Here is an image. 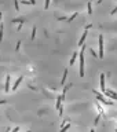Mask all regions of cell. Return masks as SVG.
Listing matches in <instances>:
<instances>
[{
    "instance_id": "cell-1",
    "label": "cell",
    "mask_w": 117,
    "mask_h": 132,
    "mask_svg": "<svg viewBox=\"0 0 117 132\" xmlns=\"http://www.w3.org/2000/svg\"><path fill=\"white\" fill-rule=\"evenodd\" d=\"M95 94V96H96V99L99 100L100 103H103V104H107V106H110V104H113V102L111 100H107V99H105V96L102 95L100 92H98V91H94Z\"/></svg>"
},
{
    "instance_id": "cell-2",
    "label": "cell",
    "mask_w": 117,
    "mask_h": 132,
    "mask_svg": "<svg viewBox=\"0 0 117 132\" xmlns=\"http://www.w3.org/2000/svg\"><path fill=\"white\" fill-rule=\"evenodd\" d=\"M80 76H84V45L81 47V52H80Z\"/></svg>"
},
{
    "instance_id": "cell-3",
    "label": "cell",
    "mask_w": 117,
    "mask_h": 132,
    "mask_svg": "<svg viewBox=\"0 0 117 132\" xmlns=\"http://www.w3.org/2000/svg\"><path fill=\"white\" fill-rule=\"evenodd\" d=\"M98 45H99L98 58H103V36L102 34H99V37H98Z\"/></svg>"
},
{
    "instance_id": "cell-4",
    "label": "cell",
    "mask_w": 117,
    "mask_h": 132,
    "mask_svg": "<svg viewBox=\"0 0 117 132\" xmlns=\"http://www.w3.org/2000/svg\"><path fill=\"white\" fill-rule=\"evenodd\" d=\"M107 96V98H110V99H116L117 100V94L114 92V91H111V89H106L105 92H103Z\"/></svg>"
},
{
    "instance_id": "cell-5",
    "label": "cell",
    "mask_w": 117,
    "mask_h": 132,
    "mask_svg": "<svg viewBox=\"0 0 117 132\" xmlns=\"http://www.w3.org/2000/svg\"><path fill=\"white\" fill-rule=\"evenodd\" d=\"M87 34H88V29H85V30H84L81 38L78 40V47H83V45H84V41H85V38H87Z\"/></svg>"
},
{
    "instance_id": "cell-6",
    "label": "cell",
    "mask_w": 117,
    "mask_h": 132,
    "mask_svg": "<svg viewBox=\"0 0 117 132\" xmlns=\"http://www.w3.org/2000/svg\"><path fill=\"white\" fill-rule=\"evenodd\" d=\"M100 91H102V94H103V92H105V91H106V87H105V74H103V73H100Z\"/></svg>"
},
{
    "instance_id": "cell-7",
    "label": "cell",
    "mask_w": 117,
    "mask_h": 132,
    "mask_svg": "<svg viewBox=\"0 0 117 132\" xmlns=\"http://www.w3.org/2000/svg\"><path fill=\"white\" fill-rule=\"evenodd\" d=\"M22 80H23V76H21V77H18L17 78V81L14 82V85H12V91H15V89H17L18 87H19V84H21V82H22Z\"/></svg>"
},
{
    "instance_id": "cell-8",
    "label": "cell",
    "mask_w": 117,
    "mask_h": 132,
    "mask_svg": "<svg viewBox=\"0 0 117 132\" xmlns=\"http://www.w3.org/2000/svg\"><path fill=\"white\" fill-rule=\"evenodd\" d=\"M10 82H11V76H6V88H4V91L8 92L11 88H10Z\"/></svg>"
},
{
    "instance_id": "cell-9",
    "label": "cell",
    "mask_w": 117,
    "mask_h": 132,
    "mask_svg": "<svg viewBox=\"0 0 117 132\" xmlns=\"http://www.w3.org/2000/svg\"><path fill=\"white\" fill-rule=\"evenodd\" d=\"M62 100H63V99H62V96H59V95H58V98H56V104H55L56 110H59V107L62 106Z\"/></svg>"
},
{
    "instance_id": "cell-10",
    "label": "cell",
    "mask_w": 117,
    "mask_h": 132,
    "mask_svg": "<svg viewBox=\"0 0 117 132\" xmlns=\"http://www.w3.org/2000/svg\"><path fill=\"white\" fill-rule=\"evenodd\" d=\"M72 87V84H67V85H65V87H63V92H62V99H65V95H66V92H67V89H69V88Z\"/></svg>"
},
{
    "instance_id": "cell-11",
    "label": "cell",
    "mask_w": 117,
    "mask_h": 132,
    "mask_svg": "<svg viewBox=\"0 0 117 132\" xmlns=\"http://www.w3.org/2000/svg\"><path fill=\"white\" fill-rule=\"evenodd\" d=\"M66 77H67V69H65L63 70V76H62V80H61V84L63 85L65 84V81H66Z\"/></svg>"
},
{
    "instance_id": "cell-12",
    "label": "cell",
    "mask_w": 117,
    "mask_h": 132,
    "mask_svg": "<svg viewBox=\"0 0 117 132\" xmlns=\"http://www.w3.org/2000/svg\"><path fill=\"white\" fill-rule=\"evenodd\" d=\"M77 55H78V52H73L72 59H70V62H69V65H70V66H72L73 63H74V60H76V58H77Z\"/></svg>"
},
{
    "instance_id": "cell-13",
    "label": "cell",
    "mask_w": 117,
    "mask_h": 132,
    "mask_svg": "<svg viewBox=\"0 0 117 132\" xmlns=\"http://www.w3.org/2000/svg\"><path fill=\"white\" fill-rule=\"evenodd\" d=\"M96 109L99 110V116H103V117H105V111H103V107H102L99 103H96Z\"/></svg>"
},
{
    "instance_id": "cell-14",
    "label": "cell",
    "mask_w": 117,
    "mask_h": 132,
    "mask_svg": "<svg viewBox=\"0 0 117 132\" xmlns=\"http://www.w3.org/2000/svg\"><path fill=\"white\" fill-rule=\"evenodd\" d=\"M77 15H78L77 12H73V14H72V15H70V16H69V18H67L66 21H67V22H72L73 19H76V18H77Z\"/></svg>"
},
{
    "instance_id": "cell-15",
    "label": "cell",
    "mask_w": 117,
    "mask_h": 132,
    "mask_svg": "<svg viewBox=\"0 0 117 132\" xmlns=\"http://www.w3.org/2000/svg\"><path fill=\"white\" fill-rule=\"evenodd\" d=\"M12 22L14 23H22V22H25V18H14Z\"/></svg>"
},
{
    "instance_id": "cell-16",
    "label": "cell",
    "mask_w": 117,
    "mask_h": 132,
    "mask_svg": "<svg viewBox=\"0 0 117 132\" xmlns=\"http://www.w3.org/2000/svg\"><path fill=\"white\" fill-rule=\"evenodd\" d=\"M69 128H70V122H67L66 125H63V126H62V128H61V131H59V132H66L67 129H69Z\"/></svg>"
},
{
    "instance_id": "cell-17",
    "label": "cell",
    "mask_w": 117,
    "mask_h": 132,
    "mask_svg": "<svg viewBox=\"0 0 117 132\" xmlns=\"http://www.w3.org/2000/svg\"><path fill=\"white\" fill-rule=\"evenodd\" d=\"M3 33H4V25L1 23V25H0V41L3 40Z\"/></svg>"
},
{
    "instance_id": "cell-18",
    "label": "cell",
    "mask_w": 117,
    "mask_h": 132,
    "mask_svg": "<svg viewBox=\"0 0 117 132\" xmlns=\"http://www.w3.org/2000/svg\"><path fill=\"white\" fill-rule=\"evenodd\" d=\"M34 37H36V26L32 28V34H30V38H32V40H33Z\"/></svg>"
},
{
    "instance_id": "cell-19",
    "label": "cell",
    "mask_w": 117,
    "mask_h": 132,
    "mask_svg": "<svg viewBox=\"0 0 117 132\" xmlns=\"http://www.w3.org/2000/svg\"><path fill=\"white\" fill-rule=\"evenodd\" d=\"M34 3H36L34 0H30V1H26V0H23V1H22V4H25V6H28V4H34Z\"/></svg>"
},
{
    "instance_id": "cell-20",
    "label": "cell",
    "mask_w": 117,
    "mask_h": 132,
    "mask_svg": "<svg viewBox=\"0 0 117 132\" xmlns=\"http://www.w3.org/2000/svg\"><path fill=\"white\" fill-rule=\"evenodd\" d=\"M87 8H88V14L91 15V14H92V6H91V3H88V4H87Z\"/></svg>"
},
{
    "instance_id": "cell-21",
    "label": "cell",
    "mask_w": 117,
    "mask_h": 132,
    "mask_svg": "<svg viewBox=\"0 0 117 132\" xmlns=\"http://www.w3.org/2000/svg\"><path fill=\"white\" fill-rule=\"evenodd\" d=\"M14 6H15V10H17V11H19V3H18L17 0L14 1Z\"/></svg>"
},
{
    "instance_id": "cell-22",
    "label": "cell",
    "mask_w": 117,
    "mask_h": 132,
    "mask_svg": "<svg viewBox=\"0 0 117 132\" xmlns=\"http://www.w3.org/2000/svg\"><path fill=\"white\" fill-rule=\"evenodd\" d=\"M48 6H50V0H45V3H44V8H45V10L48 8Z\"/></svg>"
},
{
    "instance_id": "cell-23",
    "label": "cell",
    "mask_w": 117,
    "mask_h": 132,
    "mask_svg": "<svg viewBox=\"0 0 117 132\" xmlns=\"http://www.w3.org/2000/svg\"><path fill=\"white\" fill-rule=\"evenodd\" d=\"M99 118H100V116L98 114V117H96V118H95V121H94V124H95V125H96V124L99 122Z\"/></svg>"
},
{
    "instance_id": "cell-24",
    "label": "cell",
    "mask_w": 117,
    "mask_h": 132,
    "mask_svg": "<svg viewBox=\"0 0 117 132\" xmlns=\"http://www.w3.org/2000/svg\"><path fill=\"white\" fill-rule=\"evenodd\" d=\"M91 55H92V56H98V54H96V52H95L94 50H91Z\"/></svg>"
},
{
    "instance_id": "cell-25",
    "label": "cell",
    "mask_w": 117,
    "mask_h": 132,
    "mask_svg": "<svg viewBox=\"0 0 117 132\" xmlns=\"http://www.w3.org/2000/svg\"><path fill=\"white\" fill-rule=\"evenodd\" d=\"M19 45H21V41H18V43H17V47H15V50H17V51L19 50Z\"/></svg>"
},
{
    "instance_id": "cell-26",
    "label": "cell",
    "mask_w": 117,
    "mask_h": 132,
    "mask_svg": "<svg viewBox=\"0 0 117 132\" xmlns=\"http://www.w3.org/2000/svg\"><path fill=\"white\" fill-rule=\"evenodd\" d=\"M62 113H63V107L61 106V107H59V116H62Z\"/></svg>"
},
{
    "instance_id": "cell-27",
    "label": "cell",
    "mask_w": 117,
    "mask_h": 132,
    "mask_svg": "<svg viewBox=\"0 0 117 132\" xmlns=\"http://www.w3.org/2000/svg\"><path fill=\"white\" fill-rule=\"evenodd\" d=\"M116 12H117V7H116V8H113V11H111V15H113V14H116Z\"/></svg>"
},
{
    "instance_id": "cell-28",
    "label": "cell",
    "mask_w": 117,
    "mask_h": 132,
    "mask_svg": "<svg viewBox=\"0 0 117 132\" xmlns=\"http://www.w3.org/2000/svg\"><path fill=\"white\" fill-rule=\"evenodd\" d=\"M1 15H3V14H1V12H0V25H1V23H3V22H1Z\"/></svg>"
},
{
    "instance_id": "cell-29",
    "label": "cell",
    "mask_w": 117,
    "mask_h": 132,
    "mask_svg": "<svg viewBox=\"0 0 117 132\" xmlns=\"http://www.w3.org/2000/svg\"><path fill=\"white\" fill-rule=\"evenodd\" d=\"M116 132H117V129H116Z\"/></svg>"
}]
</instances>
